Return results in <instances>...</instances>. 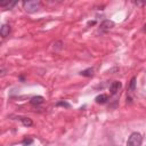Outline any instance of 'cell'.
<instances>
[{"instance_id": "4fadbf2b", "label": "cell", "mask_w": 146, "mask_h": 146, "mask_svg": "<svg viewBox=\"0 0 146 146\" xmlns=\"http://www.w3.org/2000/svg\"><path fill=\"white\" fill-rule=\"evenodd\" d=\"M31 143H32V139H24V141H23L24 145H30Z\"/></svg>"}, {"instance_id": "9c48e42d", "label": "cell", "mask_w": 146, "mask_h": 146, "mask_svg": "<svg viewBox=\"0 0 146 146\" xmlns=\"http://www.w3.org/2000/svg\"><path fill=\"white\" fill-rule=\"evenodd\" d=\"M92 74H94V68H91V67L81 72V75H83V76H91Z\"/></svg>"}, {"instance_id": "52a82bcc", "label": "cell", "mask_w": 146, "mask_h": 146, "mask_svg": "<svg viewBox=\"0 0 146 146\" xmlns=\"http://www.w3.org/2000/svg\"><path fill=\"white\" fill-rule=\"evenodd\" d=\"M43 103V97L41 96H34L31 98V104L32 105H40Z\"/></svg>"}, {"instance_id": "8992f818", "label": "cell", "mask_w": 146, "mask_h": 146, "mask_svg": "<svg viewBox=\"0 0 146 146\" xmlns=\"http://www.w3.org/2000/svg\"><path fill=\"white\" fill-rule=\"evenodd\" d=\"M95 100H96V103H98V104H105V103L108 100V96L105 95V94H102V95L97 96Z\"/></svg>"}, {"instance_id": "6da1fadb", "label": "cell", "mask_w": 146, "mask_h": 146, "mask_svg": "<svg viewBox=\"0 0 146 146\" xmlns=\"http://www.w3.org/2000/svg\"><path fill=\"white\" fill-rule=\"evenodd\" d=\"M143 143V136L139 132H132L128 138L127 146H140Z\"/></svg>"}, {"instance_id": "ba28073f", "label": "cell", "mask_w": 146, "mask_h": 146, "mask_svg": "<svg viewBox=\"0 0 146 146\" xmlns=\"http://www.w3.org/2000/svg\"><path fill=\"white\" fill-rule=\"evenodd\" d=\"M16 5V2L15 1H13V2H9V1H5V2H1L0 3V6L2 7V8H11L13 6H15Z\"/></svg>"}, {"instance_id": "8fae6325", "label": "cell", "mask_w": 146, "mask_h": 146, "mask_svg": "<svg viewBox=\"0 0 146 146\" xmlns=\"http://www.w3.org/2000/svg\"><path fill=\"white\" fill-rule=\"evenodd\" d=\"M135 86H136V78H132L131 81H130V84H129V90L133 91L135 90Z\"/></svg>"}, {"instance_id": "30bf717a", "label": "cell", "mask_w": 146, "mask_h": 146, "mask_svg": "<svg viewBox=\"0 0 146 146\" xmlns=\"http://www.w3.org/2000/svg\"><path fill=\"white\" fill-rule=\"evenodd\" d=\"M21 121L23 122V124L25 127H31L32 125V120L29 117H21Z\"/></svg>"}, {"instance_id": "5bb4252c", "label": "cell", "mask_w": 146, "mask_h": 146, "mask_svg": "<svg viewBox=\"0 0 146 146\" xmlns=\"http://www.w3.org/2000/svg\"><path fill=\"white\" fill-rule=\"evenodd\" d=\"M145 31H146V26H145Z\"/></svg>"}, {"instance_id": "277c9868", "label": "cell", "mask_w": 146, "mask_h": 146, "mask_svg": "<svg viewBox=\"0 0 146 146\" xmlns=\"http://www.w3.org/2000/svg\"><path fill=\"white\" fill-rule=\"evenodd\" d=\"M121 87H122L121 82H119V81H114V82L111 84V87H110V91H111V94H112V95H116V94L120 91Z\"/></svg>"}, {"instance_id": "3957f363", "label": "cell", "mask_w": 146, "mask_h": 146, "mask_svg": "<svg viewBox=\"0 0 146 146\" xmlns=\"http://www.w3.org/2000/svg\"><path fill=\"white\" fill-rule=\"evenodd\" d=\"M113 27H114V22H112V21H110V19H105V21L100 24V30L104 31V32L110 31V30L113 29Z\"/></svg>"}, {"instance_id": "7c38bea8", "label": "cell", "mask_w": 146, "mask_h": 146, "mask_svg": "<svg viewBox=\"0 0 146 146\" xmlns=\"http://www.w3.org/2000/svg\"><path fill=\"white\" fill-rule=\"evenodd\" d=\"M60 105H62V106H66V107H70V105H68L67 103H65V102H58V103H57V106H60Z\"/></svg>"}, {"instance_id": "7a4b0ae2", "label": "cell", "mask_w": 146, "mask_h": 146, "mask_svg": "<svg viewBox=\"0 0 146 146\" xmlns=\"http://www.w3.org/2000/svg\"><path fill=\"white\" fill-rule=\"evenodd\" d=\"M23 6H24V9L27 13H34V11H36L40 8L41 2L40 1H36V0H30V1L23 2Z\"/></svg>"}, {"instance_id": "5b68a950", "label": "cell", "mask_w": 146, "mask_h": 146, "mask_svg": "<svg viewBox=\"0 0 146 146\" xmlns=\"http://www.w3.org/2000/svg\"><path fill=\"white\" fill-rule=\"evenodd\" d=\"M9 32H10V26L7 25V24H3V25L1 26V30H0L1 36H2V38H6V36L9 34Z\"/></svg>"}]
</instances>
